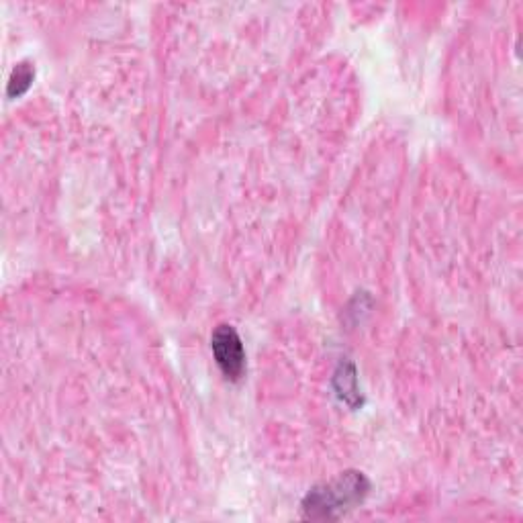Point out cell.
<instances>
[{
  "label": "cell",
  "mask_w": 523,
  "mask_h": 523,
  "mask_svg": "<svg viewBox=\"0 0 523 523\" xmlns=\"http://www.w3.org/2000/svg\"><path fill=\"white\" fill-rule=\"evenodd\" d=\"M370 491L364 472L346 470L338 479L313 487L303 499L301 511L305 519H338L354 505L362 503Z\"/></svg>",
  "instance_id": "6da1fadb"
},
{
  "label": "cell",
  "mask_w": 523,
  "mask_h": 523,
  "mask_svg": "<svg viewBox=\"0 0 523 523\" xmlns=\"http://www.w3.org/2000/svg\"><path fill=\"white\" fill-rule=\"evenodd\" d=\"M211 352L221 374L231 380V383H240L246 376L248 360L244 342L231 325H219L211 336Z\"/></svg>",
  "instance_id": "7a4b0ae2"
},
{
  "label": "cell",
  "mask_w": 523,
  "mask_h": 523,
  "mask_svg": "<svg viewBox=\"0 0 523 523\" xmlns=\"http://www.w3.org/2000/svg\"><path fill=\"white\" fill-rule=\"evenodd\" d=\"M334 389H336L338 397L342 399V403H346L348 407L358 409V407L364 405L362 391H360V385H358V372H356L354 362L344 360L338 366V370L334 374Z\"/></svg>",
  "instance_id": "3957f363"
},
{
  "label": "cell",
  "mask_w": 523,
  "mask_h": 523,
  "mask_svg": "<svg viewBox=\"0 0 523 523\" xmlns=\"http://www.w3.org/2000/svg\"><path fill=\"white\" fill-rule=\"evenodd\" d=\"M35 80V68L31 62H19L15 70L11 72L9 84H7V97L9 99H19L31 88Z\"/></svg>",
  "instance_id": "277c9868"
}]
</instances>
